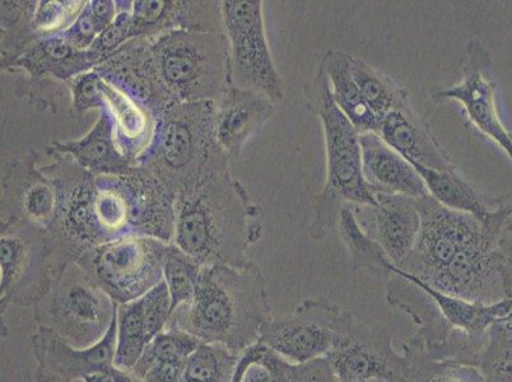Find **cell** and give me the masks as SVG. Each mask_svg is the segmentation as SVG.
I'll return each mask as SVG.
<instances>
[{
	"label": "cell",
	"instance_id": "60d3db41",
	"mask_svg": "<svg viewBox=\"0 0 512 382\" xmlns=\"http://www.w3.org/2000/svg\"><path fill=\"white\" fill-rule=\"evenodd\" d=\"M87 0H40L37 3L34 29L37 37L63 35L86 7Z\"/></svg>",
	"mask_w": 512,
	"mask_h": 382
},
{
	"label": "cell",
	"instance_id": "f1b7e54d",
	"mask_svg": "<svg viewBox=\"0 0 512 382\" xmlns=\"http://www.w3.org/2000/svg\"><path fill=\"white\" fill-rule=\"evenodd\" d=\"M319 65L327 74L335 105L355 125L358 133H379L381 120L367 105L360 88L352 77L348 51L329 50Z\"/></svg>",
	"mask_w": 512,
	"mask_h": 382
},
{
	"label": "cell",
	"instance_id": "30bf717a",
	"mask_svg": "<svg viewBox=\"0 0 512 382\" xmlns=\"http://www.w3.org/2000/svg\"><path fill=\"white\" fill-rule=\"evenodd\" d=\"M167 245L151 237H124L87 251L77 264L116 304H128L164 281Z\"/></svg>",
	"mask_w": 512,
	"mask_h": 382
},
{
	"label": "cell",
	"instance_id": "7c38bea8",
	"mask_svg": "<svg viewBox=\"0 0 512 382\" xmlns=\"http://www.w3.org/2000/svg\"><path fill=\"white\" fill-rule=\"evenodd\" d=\"M222 12L234 86L263 93L274 104L281 102L285 85L269 48L262 0H223Z\"/></svg>",
	"mask_w": 512,
	"mask_h": 382
},
{
	"label": "cell",
	"instance_id": "d4e9b609",
	"mask_svg": "<svg viewBox=\"0 0 512 382\" xmlns=\"http://www.w3.org/2000/svg\"><path fill=\"white\" fill-rule=\"evenodd\" d=\"M377 134L412 165L439 171L456 170L449 153L437 141L430 125L413 107L386 115Z\"/></svg>",
	"mask_w": 512,
	"mask_h": 382
},
{
	"label": "cell",
	"instance_id": "d590c367",
	"mask_svg": "<svg viewBox=\"0 0 512 382\" xmlns=\"http://www.w3.org/2000/svg\"><path fill=\"white\" fill-rule=\"evenodd\" d=\"M478 370L488 382H512V309L488 329Z\"/></svg>",
	"mask_w": 512,
	"mask_h": 382
},
{
	"label": "cell",
	"instance_id": "9c48e42d",
	"mask_svg": "<svg viewBox=\"0 0 512 382\" xmlns=\"http://www.w3.org/2000/svg\"><path fill=\"white\" fill-rule=\"evenodd\" d=\"M116 311L118 304L74 263L34 307V319L72 346L90 348L106 337Z\"/></svg>",
	"mask_w": 512,
	"mask_h": 382
},
{
	"label": "cell",
	"instance_id": "d6a6232c",
	"mask_svg": "<svg viewBox=\"0 0 512 382\" xmlns=\"http://www.w3.org/2000/svg\"><path fill=\"white\" fill-rule=\"evenodd\" d=\"M349 69L356 85L360 88L363 99L381 121L393 111L412 107L408 92L399 83L351 53H349Z\"/></svg>",
	"mask_w": 512,
	"mask_h": 382
},
{
	"label": "cell",
	"instance_id": "5b68a950",
	"mask_svg": "<svg viewBox=\"0 0 512 382\" xmlns=\"http://www.w3.org/2000/svg\"><path fill=\"white\" fill-rule=\"evenodd\" d=\"M232 160L218 143L214 102H175L156 118L150 146L138 158L143 167L179 195L212 176L231 170Z\"/></svg>",
	"mask_w": 512,
	"mask_h": 382
},
{
	"label": "cell",
	"instance_id": "3957f363",
	"mask_svg": "<svg viewBox=\"0 0 512 382\" xmlns=\"http://www.w3.org/2000/svg\"><path fill=\"white\" fill-rule=\"evenodd\" d=\"M272 318L267 281L251 260L244 268L203 267L192 304L172 312L169 326L241 356L259 343L262 326Z\"/></svg>",
	"mask_w": 512,
	"mask_h": 382
},
{
	"label": "cell",
	"instance_id": "cb8c5ba5",
	"mask_svg": "<svg viewBox=\"0 0 512 382\" xmlns=\"http://www.w3.org/2000/svg\"><path fill=\"white\" fill-rule=\"evenodd\" d=\"M363 176L372 193L406 195L413 199L427 197L422 177L400 153L376 133L360 135Z\"/></svg>",
	"mask_w": 512,
	"mask_h": 382
},
{
	"label": "cell",
	"instance_id": "52a82bcc",
	"mask_svg": "<svg viewBox=\"0 0 512 382\" xmlns=\"http://www.w3.org/2000/svg\"><path fill=\"white\" fill-rule=\"evenodd\" d=\"M74 264L48 228L20 220L0 225V318L9 307H34Z\"/></svg>",
	"mask_w": 512,
	"mask_h": 382
},
{
	"label": "cell",
	"instance_id": "ab89813d",
	"mask_svg": "<svg viewBox=\"0 0 512 382\" xmlns=\"http://www.w3.org/2000/svg\"><path fill=\"white\" fill-rule=\"evenodd\" d=\"M290 361L258 343L241 354L232 382H291Z\"/></svg>",
	"mask_w": 512,
	"mask_h": 382
},
{
	"label": "cell",
	"instance_id": "f6af8a7d",
	"mask_svg": "<svg viewBox=\"0 0 512 382\" xmlns=\"http://www.w3.org/2000/svg\"><path fill=\"white\" fill-rule=\"evenodd\" d=\"M506 213L504 228H502L500 246L507 262L512 264V190L496 198Z\"/></svg>",
	"mask_w": 512,
	"mask_h": 382
},
{
	"label": "cell",
	"instance_id": "484cf974",
	"mask_svg": "<svg viewBox=\"0 0 512 382\" xmlns=\"http://www.w3.org/2000/svg\"><path fill=\"white\" fill-rule=\"evenodd\" d=\"M51 153L71 156L95 177L124 176L136 166L121 153L115 139L113 118L106 109L99 111V119L85 137L54 141L48 147V155Z\"/></svg>",
	"mask_w": 512,
	"mask_h": 382
},
{
	"label": "cell",
	"instance_id": "f546056e",
	"mask_svg": "<svg viewBox=\"0 0 512 382\" xmlns=\"http://www.w3.org/2000/svg\"><path fill=\"white\" fill-rule=\"evenodd\" d=\"M425 183L428 195L441 206L456 212L472 214L484 220L495 209V198L486 197L474 189L458 171H439L428 167L413 165Z\"/></svg>",
	"mask_w": 512,
	"mask_h": 382
},
{
	"label": "cell",
	"instance_id": "836d02e7",
	"mask_svg": "<svg viewBox=\"0 0 512 382\" xmlns=\"http://www.w3.org/2000/svg\"><path fill=\"white\" fill-rule=\"evenodd\" d=\"M240 357L221 344L200 342L186 360L178 382H232Z\"/></svg>",
	"mask_w": 512,
	"mask_h": 382
},
{
	"label": "cell",
	"instance_id": "8fae6325",
	"mask_svg": "<svg viewBox=\"0 0 512 382\" xmlns=\"http://www.w3.org/2000/svg\"><path fill=\"white\" fill-rule=\"evenodd\" d=\"M49 156L54 162L41 167L55 191V213L48 230L77 263L87 251L106 244L96 216V177L71 156Z\"/></svg>",
	"mask_w": 512,
	"mask_h": 382
},
{
	"label": "cell",
	"instance_id": "8992f818",
	"mask_svg": "<svg viewBox=\"0 0 512 382\" xmlns=\"http://www.w3.org/2000/svg\"><path fill=\"white\" fill-rule=\"evenodd\" d=\"M307 106L323 124L327 177L315 199L309 235L320 240L337 228L344 208L376 204L362 169L360 133L339 109L330 92L327 74L318 68L313 81L304 88Z\"/></svg>",
	"mask_w": 512,
	"mask_h": 382
},
{
	"label": "cell",
	"instance_id": "7402d4cb",
	"mask_svg": "<svg viewBox=\"0 0 512 382\" xmlns=\"http://www.w3.org/2000/svg\"><path fill=\"white\" fill-rule=\"evenodd\" d=\"M274 102L263 93L232 86L214 101V123L218 143L232 161L245 144L276 113Z\"/></svg>",
	"mask_w": 512,
	"mask_h": 382
},
{
	"label": "cell",
	"instance_id": "e0dca14e",
	"mask_svg": "<svg viewBox=\"0 0 512 382\" xmlns=\"http://www.w3.org/2000/svg\"><path fill=\"white\" fill-rule=\"evenodd\" d=\"M374 195L376 204L349 207L363 232L380 246L393 267L400 268L412 253L420 234L417 199L399 194Z\"/></svg>",
	"mask_w": 512,
	"mask_h": 382
},
{
	"label": "cell",
	"instance_id": "8d00e7d4",
	"mask_svg": "<svg viewBox=\"0 0 512 382\" xmlns=\"http://www.w3.org/2000/svg\"><path fill=\"white\" fill-rule=\"evenodd\" d=\"M337 230L348 250L353 270L370 269L390 278L389 260L376 242L363 232L351 207H346L339 217Z\"/></svg>",
	"mask_w": 512,
	"mask_h": 382
},
{
	"label": "cell",
	"instance_id": "c3c4849f",
	"mask_svg": "<svg viewBox=\"0 0 512 382\" xmlns=\"http://www.w3.org/2000/svg\"><path fill=\"white\" fill-rule=\"evenodd\" d=\"M355 382H398V380H390V379H370V380L355 381Z\"/></svg>",
	"mask_w": 512,
	"mask_h": 382
},
{
	"label": "cell",
	"instance_id": "83f0119b",
	"mask_svg": "<svg viewBox=\"0 0 512 382\" xmlns=\"http://www.w3.org/2000/svg\"><path fill=\"white\" fill-rule=\"evenodd\" d=\"M199 344L192 334L169 326L147 344L132 371L143 382H178L186 360Z\"/></svg>",
	"mask_w": 512,
	"mask_h": 382
},
{
	"label": "cell",
	"instance_id": "ffe728a7",
	"mask_svg": "<svg viewBox=\"0 0 512 382\" xmlns=\"http://www.w3.org/2000/svg\"><path fill=\"white\" fill-rule=\"evenodd\" d=\"M39 155L29 151L4 163L0 225L26 220L48 228L55 213V191L37 166Z\"/></svg>",
	"mask_w": 512,
	"mask_h": 382
},
{
	"label": "cell",
	"instance_id": "9a60e30c",
	"mask_svg": "<svg viewBox=\"0 0 512 382\" xmlns=\"http://www.w3.org/2000/svg\"><path fill=\"white\" fill-rule=\"evenodd\" d=\"M327 358L341 382L399 381L407 371L406 357L395 351L388 329L366 324L355 315Z\"/></svg>",
	"mask_w": 512,
	"mask_h": 382
},
{
	"label": "cell",
	"instance_id": "74e56055",
	"mask_svg": "<svg viewBox=\"0 0 512 382\" xmlns=\"http://www.w3.org/2000/svg\"><path fill=\"white\" fill-rule=\"evenodd\" d=\"M203 265L184 253L175 244L167 245L164 260V281L169 288L172 312L192 304Z\"/></svg>",
	"mask_w": 512,
	"mask_h": 382
},
{
	"label": "cell",
	"instance_id": "f35d334b",
	"mask_svg": "<svg viewBox=\"0 0 512 382\" xmlns=\"http://www.w3.org/2000/svg\"><path fill=\"white\" fill-rule=\"evenodd\" d=\"M116 16V0H87L77 21L64 32V39L78 50H88L97 37L115 21Z\"/></svg>",
	"mask_w": 512,
	"mask_h": 382
},
{
	"label": "cell",
	"instance_id": "ba28073f",
	"mask_svg": "<svg viewBox=\"0 0 512 382\" xmlns=\"http://www.w3.org/2000/svg\"><path fill=\"white\" fill-rule=\"evenodd\" d=\"M158 73L172 99L217 101L234 86L226 34L172 31L151 40Z\"/></svg>",
	"mask_w": 512,
	"mask_h": 382
},
{
	"label": "cell",
	"instance_id": "ac0fdd59",
	"mask_svg": "<svg viewBox=\"0 0 512 382\" xmlns=\"http://www.w3.org/2000/svg\"><path fill=\"white\" fill-rule=\"evenodd\" d=\"M95 71L109 85L146 107L155 116L175 104L158 73L151 40L133 39L105 59Z\"/></svg>",
	"mask_w": 512,
	"mask_h": 382
},
{
	"label": "cell",
	"instance_id": "b9f144b4",
	"mask_svg": "<svg viewBox=\"0 0 512 382\" xmlns=\"http://www.w3.org/2000/svg\"><path fill=\"white\" fill-rule=\"evenodd\" d=\"M116 8H118V16H116L115 21L97 37L90 48L92 53L99 58L100 64L110 55H113L116 50H119L121 46L134 39L133 0H116Z\"/></svg>",
	"mask_w": 512,
	"mask_h": 382
},
{
	"label": "cell",
	"instance_id": "7a4b0ae2",
	"mask_svg": "<svg viewBox=\"0 0 512 382\" xmlns=\"http://www.w3.org/2000/svg\"><path fill=\"white\" fill-rule=\"evenodd\" d=\"M262 211L231 170L214 175L176 203L174 242L207 265L244 268L246 253L262 239Z\"/></svg>",
	"mask_w": 512,
	"mask_h": 382
},
{
	"label": "cell",
	"instance_id": "ee69618b",
	"mask_svg": "<svg viewBox=\"0 0 512 382\" xmlns=\"http://www.w3.org/2000/svg\"><path fill=\"white\" fill-rule=\"evenodd\" d=\"M141 300L144 323H146L147 335L151 342L156 335L164 332L169 326L172 315L171 296L165 281L158 283L155 288L141 297Z\"/></svg>",
	"mask_w": 512,
	"mask_h": 382
},
{
	"label": "cell",
	"instance_id": "277c9868",
	"mask_svg": "<svg viewBox=\"0 0 512 382\" xmlns=\"http://www.w3.org/2000/svg\"><path fill=\"white\" fill-rule=\"evenodd\" d=\"M386 301L418 326L417 335L432 358L478 368L487 332L512 309V295L493 305L476 304L435 290L389 265Z\"/></svg>",
	"mask_w": 512,
	"mask_h": 382
},
{
	"label": "cell",
	"instance_id": "4316f807",
	"mask_svg": "<svg viewBox=\"0 0 512 382\" xmlns=\"http://www.w3.org/2000/svg\"><path fill=\"white\" fill-rule=\"evenodd\" d=\"M101 91L106 110L114 121L116 143L121 153L136 165L152 141L156 128L155 116L104 79Z\"/></svg>",
	"mask_w": 512,
	"mask_h": 382
},
{
	"label": "cell",
	"instance_id": "6da1fadb",
	"mask_svg": "<svg viewBox=\"0 0 512 382\" xmlns=\"http://www.w3.org/2000/svg\"><path fill=\"white\" fill-rule=\"evenodd\" d=\"M490 216L441 206L430 195L416 200L420 234L406 262L398 268L446 295L493 305L507 297V260L500 240L506 213L497 203Z\"/></svg>",
	"mask_w": 512,
	"mask_h": 382
},
{
	"label": "cell",
	"instance_id": "4fadbf2b",
	"mask_svg": "<svg viewBox=\"0 0 512 382\" xmlns=\"http://www.w3.org/2000/svg\"><path fill=\"white\" fill-rule=\"evenodd\" d=\"M352 315L325 298H309L292 314L268 320L260 330L259 343L292 363L327 357Z\"/></svg>",
	"mask_w": 512,
	"mask_h": 382
},
{
	"label": "cell",
	"instance_id": "bcb514c9",
	"mask_svg": "<svg viewBox=\"0 0 512 382\" xmlns=\"http://www.w3.org/2000/svg\"><path fill=\"white\" fill-rule=\"evenodd\" d=\"M83 382H143L132 370H124L115 365L100 368L85 377Z\"/></svg>",
	"mask_w": 512,
	"mask_h": 382
},
{
	"label": "cell",
	"instance_id": "2e32d148",
	"mask_svg": "<svg viewBox=\"0 0 512 382\" xmlns=\"http://www.w3.org/2000/svg\"><path fill=\"white\" fill-rule=\"evenodd\" d=\"M36 361V382H74L102 367L114 365L116 352V316L101 342L90 348H77L45 326H37L30 337Z\"/></svg>",
	"mask_w": 512,
	"mask_h": 382
},
{
	"label": "cell",
	"instance_id": "7bdbcfd3",
	"mask_svg": "<svg viewBox=\"0 0 512 382\" xmlns=\"http://www.w3.org/2000/svg\"><path fill=\"white\" fill-rule=\"evenodd\" d=\"M102 78L93 69L65 83L72 97V114L82 116L90 110H105L104 95L101 91Z\"/></svg>",
	"mask_w": 512,
	"mask_h": 382
},
{
	"label": "cell",
	"instance_id": "1f68e13d",
	"mask_svg": "<svg viewBox=\"0 0 512 382\" xmlns=\"http://www.w3.org/2000/svg\"><path fill=\"white\" fill-rule=\"evenodd\" d=\"M403 354L407 371L398 382H488L477 367L432 358L417 334L403 344Z\"/></svg>",
	"mask_w": 512,
	"mask_h": 382
},
{
	"label": "cell",
	"instance_id": "603a6c76",
	"mask_svg": "<svg viewBox=\"0 0 512 382\" xmlns=\"http://www.w3.org/2000/svg\"><path fill=\"white\" fill-rule=\"evenodd\" d=\"M99 64V58L90 49L78 50L58 35L37 40L6 72L23 73L25 85H35L46 77L68 83Z\"/></svg>",
	"mask_w": 512,
	"mask_h": 382
},
{
	"label": "cell",
	"instance_id": "7dc6e473",
	"mask_svg": "<svg viewBox=\"0 0 512 382\" xmlns=\"http://www.w3.org/2000/svg\"><path fill=\"white\" fill-rule=\"evenodd\" d=\"M302 382H341L332 367L321 366L311 371Z\"/></svg>",
	"mask_w": 512,
	"mask_h": 382
},
{
	"label": "cell",
	"instance_id": "44dd1931",
	"mask_svg": "<svg viewBox=\"0 0 512 382\" xmlns=\"http://www.w3.org/2000/svg\"><path fill=\"white\" fill-rule=\"evenodd\" d=\"M132 16L134 39L172 31L226 34L220 0H133Z\"/></svg>",
	"mask_w": 512,
	"mask_h": 382
},
{
	"label": "cell",
	"instance_id": "5bb4252c",
	"mask_svg": "<svg viewBox=\"0 0 512 382\" xmlns=\"http://www.w3.org/2000/svg\"><path fill=\"white\" fill-rule=\"evenodd\" d=\"M492 67L490 53L481 41L472 40L465 50L462 81L435 88L432 99L453 100L463 106L469 124L496 144L512 163V133L502 123L497 107V85L487 77Z\"/></svg>",
	"mask_w": 512,
	"mask_h": 382
},
{
	"label": "cell",
	"instance_id": "d6986e66",
	"mask_svg": "<svg viewBox=\"0 0 512 382\" xmlns=\"http://www.w3.org/2000/svg\"><path fill=\"white\" fill-rule=\"evenodd\" d=\"M118 184L127 206L129 237H151L172 244L178 194L138 165L129 174L118 176Z\"/></svg>",
	"mask_w": 512,
	"mask_h": 382
},
{
	"label": "cell",
	"instance_id": "4dcf8cb0",
	"mask_svg": "<svg viewBox=\"0 0 512 382\" xmlns=\"http://www.w3.org/2000/svg\"><path fill=\"white\" fill-rule=\"evenodd\" d=\"M36 0H2L0 67L7 71L30 46L39 40L34 29Z\"/></svg>",
	"mask_w": 512,
	"mask_h": 382
},
{
	"label": "cell",
	"instance_id": "e575fe53",
	"mask_svg": "<svg viewBox=\"0 0 512 382\" xmlns=\"http://www.w3.org/2000/svg\"><path fill=\"white\" fill-rule=\"evenodd\" d=\"M148 343L150 338L144 323L141 298L128 304L118 305L114 365L124 370H132Z\"/></svg>",
	"mask_w": 512,
	"mask_h": 382
}]
</instances>
